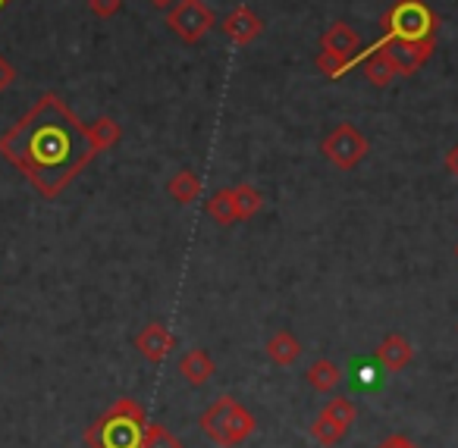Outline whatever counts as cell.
I'll return each mask as SVG.
<instances>
[{"instance_id": "cell-4", "label": "cell", "mask_w": 458, "mask_h": 448, "mask_svg": "<svg viewBox=\"0 0 458 448\" xmlns=\"http://www.w3.org/2000/svg\"><path fill=\"white\" fill-rule=\"evenodd\" d=\"M380 29L386 41H437V16L424 0H395Z\"/></svg>"}, {"instance_id": "cell-22", "label": "cell", "mask_w": 458, "mask_h": 448, "mask_svg": "<svg viewBox=\"0 0 458 448\" xmlns=\"http://www.w3.org/2000/svg\"><path fill=\"white\" fill-rule=\"evenodd\" d=\"M139 448H182V442H179L166 427H160V423H145Z\"/></svg>"}, {"instance_id": "cell-20", "label": "cell", "mask_w": 458, "mask_h": 448, "mask_svg": "<svg viewBox=\"0 0 458 448\" xmlns=\"http://www.w3.org/2000/svg\"><path fill=\"white\" fill-rule=\"evenodd\" d=\"M311 439L314 442H320L324 448H333V445H339V442L349 435V427H339V423H333V420H327V417H314L311 420Z\"/></svg>"}, {"instance_id": "cell-14", "label": "cell", "mask_w": 458, "mask_h": 448, "mask_svg": "<svg viewBox=\"0 0 458 448\" xmlns=\"http://www.w3.org/2000/svg\"><path fill=\"white\" fill-rule=\"evenodd\" d=\"M264 351H267V358L274 360L276 367H293L295 360L301 358V342L295 339V333H289V329H276L267 339Z\"/></svg>"}, {"instance_id": "cell-21", "label": "cell", "mask_w": 458, "mask_h": 448, "mask_svg": "<svg viewBox=\"0 0 458 448\" xmlns=\"http://www.w3.org/2000/svg\"><path fill=\"white\" fill-rule=\"evenodd\" d=\"M320 417H327V420H333V423H339V427H349L352 429V423H355V404H352L345 395H333L330 402L320 408Z\"/></svg>"}, {"instance_id": "cell-10", "label": "cell", "mask_w": 458, "mask_h": 448, "mask_svg": "<svg viewBox=\"0 0 458 448\" xmlns=\"http://www.w3.org/2000/svg\"><path fill=\"white\" fill-rule=\"evenodd\" d=\"M220 29H223V35L233 41V45L245 47V45H251V41H255L258 35L264 32V22L258 20L255 13H251V7H245V4H242V7L229 10Z\"/></svg>"}, {"instance_id": "cell-17", "label": "cell", "mask_w": 458, "mask_h": 448, "mask_svg": "<svg viewBox=\"0 0 458 448\" xmlns=\"http://www.w3.org/2000/svg\"><path fill=\"white\" fill-rule=\"evenodd\" d=\"M166 191H170V198L176 204H191L201 198V179H198L191 170H179L176 176H170Z\"/></svg>"}, {"instance_id": "cell-12", "label": "cell", "mask_w": 458, "mask_h": 448, "mask_svg": "<svg viewBox=\"0 0 458 448\" xmlns=\"http://www.w3.org/2000/svg\"><path fill=\"white\" fill-rule=\"evenodd\" d=\"M179 373H182V379L189 385H204L210 376L216 373V364L214 358H210L204 348H191V351H185L182 358H179Z\"/></svg>"}, {"instance_id": "cell-15", "label": "cell", "mask_w": 458, "mask_h": 448, "mask_svg": "<svg viewBox=\"0 0 458 448\" xmlns=\"http://www.w3.org/2000/svg\"><path fill=\"white\" fill-rule=\"evenodd\" d=\"M204 214H208L216 226H233V223H239L236 195H233V189H216L214 195L208 198V204H204Z\"/></svg>"}, {"instance_id": "cell-8", "label": "cell", "mask_w": 458, "mask_h": 448, "mask_svg": "<svg viewBox=\"0 0 458 448\" xmlns=\"http://www.w3.org/2000/svg\"><path fill=\"white\" fill-rule=\"evenodd\" d=\"M320 51L336 54V57H345V60H352V63L358 66V60H361V38H358L355 29H352L349 22L336 20L324 35H320Z\"/></svg>"}, {"instance_id": "cell-24", "label": "cell", "mask_w": 458, "mask_h": 448, "mask_svg": "<svg viewBox=\"0 0 458 448\" xmlns=\"http://www.w3.org/2000/svg\"><path fill=\"white\" fill-rule=\"evenodd\" d=\"M89 10L98 20H110L123 10V0H89Z\"/></svg>"}, {"instance_id": "cell-19", "label": "cell", "mask_w": 458, "mask_h": 448, "mask_svg": "<svg viewBox=\"0 0 458 448\" xmlns=\"http://www.w3.org/2000/svg\"><path fill=\"white\" fill-rule=\"evenodd\" d=\"M233 195H236L239 223H242V220H251V216H258V214H261V207H264V198H261V191H258L251 182H239L236 189H233Z\"/></svg>"}, {"instance_id": "cell-26", "label": "cell", "mask_w": 458, "mask_h": 448, "mask_svg": "<svg viewBox=\"0 0 458 448\" xmlns=\"http://www.w3.org/2000/svg\"><path fill=\"white\" fill-rule=\"evenodd\" d=\"M377 448H420V445H418V442H411V439H408V435L395 433V435H386V439H383Z\"/></svg>"}, {"instance_id": "cell-1", "label": "cell", "mask_w": 458, "mask_h": 448, "mask_svg": "<svg viewBox=\"0 0 458 448\" xmlns=\"http://www.w3.org/2000/svg\"><path fill=\"white\" fill-rule=\"evenodd\" d=\"M0 157L51 201L98 157V148L89 126L66 107L64 97L45 91L22 120L0 135Z\"/></svg>"}, {"instance_id": "cell-13", "label": "cell", "mask_w": 458, "mask_h": 448, "mask_svg": "<svg viewBox=\"0 0 458 448\" xmlns=\"http://www.w3.org/2000/svg\"><path fill=\"white\" fill-rule=\"evenodd\" d=\"M361 72L368 76L370 85H377V89H386V85H393V79H399V72H395V66L389 63V57L380 51V47H370V51H361Z\"/></svg>"}, {"instance_id": "cell-2", "label": "cell", "mask_w": 458, "mask_h": 448, "mask_svg": "<svg viewBox=\"0 0 458 448\" xmlns=\"http://www.w3.org/2000/svg\"><path fill=\"white\" fill-rule=\"evenodd\" d=\"M145 423H148L145 408L135 398L123 395L91 427H85L82 439L89 448H139Z\"/></svg>"}, {"instance_id": "cell-23", "label": "cell", "mask_w": 458, "mask_h": 448, "mask_svg": "<svg viewBox=\"0 0 458 448\" xmlns=\"http://www.w3.org/2000/svg\"><path fill=\"white\" fill-rule=\"evenodd\" d=\"M314 63H318V70L324 72L327 79H343L349 70H355V63H352V60L336 57V54H327V51H320L318 57H314Z\"/></svg>"}, {"instance_id": "cell-28", "label": "cell", "mask_w": 458, "mask_h": 448, "mask_svg": "<svg viewBox=\"0 0 458 448\" xmlns=\"http://www.w3.org/2000/svg\"><path fill=\"white\" fill-rule=\"evenodd\" d=\"M148 4H151L154 10H164V13H166V10H170L173 4H176V0H148Z\"/></svg>"}, {"instance_id": "cell-16", "label": "cell", "mask_w": 458, "mask_h": 448, "mask_svg": "<svg viewBox=\"0 0 458 448\" xmlns=\"http://www.w3.org/2000/svg\"><path fill=\"white\" fill-rule=\"evenodd\" d=\"M305 379L314 392H333L339 383H343V367L333 364L330 358H318L311 367L305 370Z\"/></svg>"}, {"instance_id": "cell-7", "label": "cell", "mask_w": 458, "mask_h": 448, "mask_svg": "<svg viewBox=\"0 0 458 448\" xmlns=\"http://www.w3.org/2000/svg\"><path fill=\"white\" fill-rule=\"evenodd\" d=\"M374 47H380V51L386 54L389 63L395 66L399 76H414V72L430 60L437 41H386V38H380Z\"/></svg>"}, {"instance_id": "cell-11", "label": "cell", "mask_w": 458, "mask_h": 448, "mask_svg": "<svg viewBox=\"0 0 458 448\" xmlns=\"http://www.w3.org/2000/svg\"><path fill=\"white\" fill-rule=\"evenodd\" d=\"M374 358H377V364H380L386 373H402L408 364H411L414 348H411V342H408L405 335L389 333L386 339H380V345H377Z\"/></svg>"}, {"instance_id": "cell-25", "label": "cell", "mask_w": 458, "mask_h": 448, "mask_svg": "<svg viewBox=\"0 0 458 448\" xmlns=\"http://www.w3.org/2000/svg\"><path fill=\"white\" fill-rule=\"evenodd\" d=\"M13 82H16V66L0 54V95H4Z\"/></svg>"}, {"instance_id": "cell-6", "label": "cell", "mask_w": 458, "mask_h": 448, "mask_svg": "<svg viewBox=\"0 0 458 448\" xmlns=\"http://www.w3.org/2000/svg\"><path fill=\"white\" fill-rule=\"evenodd\" d=\"M368 148H370L368 139H364L352 123H339V126L320 141V154L343 173L355 170V166L368 157Z\"/></svg>"}, {"instance_id": "cell-3", "label": "cell", "mask_w": 458, "mask_h": 448, "mask_svg": "<svg viewBox=\"0 0 458 448\" xmlns=\"http://www.w3.org/2000/svg\"><path fill=\"white\" fill-rule=\"evenodd\" d=\"M201 433L208 435L214 445L220 448H236L249 439L258 429V420L242 402H236L233 395H220L198 420Z\"/></svg>"}, {"instance_id": "cell-9", "label": "cell", "mask_w": 458, "mask_h": 448, "mask_svg": "<svg viewBox=\"0 0 458 448\" xmlns=\"http://www.w3.org/2000/svg\"><path fill=\"white\" fill-rule=\"evenodd\" d=\"M135 348L145 360L151 364H160L170 351H176V335L164 326V323H148L141 326V333L135 335Z\"/></svg>"}, {"instance_id": "cell-5", "label": "cell", "mask_w": 458, "mask_h": 448, "mask_svg": "<svg viewBox=\"0 0 458 448\" xmlns=\"http://www.w3.org/2000/svg\"><path fill=\"white\" fill-rule=\"evenodd\" d=\"M216 22L214 10L204 4V0H176L170 10H166V26L185 45H198L204 35L210 32V26Z\"/></svg>"}, {"instance_id": "cell-29", "label": "cell", "mask_w": 458, "mask_h": 448, "mask_svg": "<svg viewBox=\"0 0 458 448\" xmlns=\"http://www.w3.org/2000/svg\"><path fill=\"white\" fill-rule=\"evenodd\" d=\"M7 7H10V0H0V13H4Z\"/></svg>"}, {"instance_id": "cell-30", "label": "cell", "mask_w": 458, "mask_h": 448, "mask_svg": "<svg viewBox=\"0 0 458 448\" xmlns=\"http://www.w3.org/2000/svg\"><path fill=\"white\" fill-rule=\"evenodd\" d=\"M455 254H458V245H455Z\"/></svg>"}, {"instance_id": "cell-27", "label": "cell", "mask_w": 458, "mask_h": 448, "mask_svg": "<svg viewBox=\"0 0 458 448\" xmlns=\"http://www.w3.org/2000/svg\"><path fill=\"white\" fill-rule=\"evenodd\" d=\"M445 170H449V173H452V176H455V179H458V145H455V148H452V151H449V154H445Z\"/></svg>"}, {"instance_id": "cell-18", "label": "cell", "mask_w": 458, "mask_h": 448, "mask_svg": "<svg viewBox=\"0 0 458 448\" xmlns=\"http://www.w3.org/2000/svg\"><path fill=\"white\" fill-rule=\"evenodd\" d=\"M89 132H91V141H95L98 154L116 148L123 139V126L116 120H110V116H98L95 123H89Z\"/></svg>"}]
</instances>
